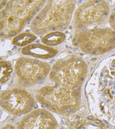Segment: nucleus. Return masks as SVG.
<instances>
[{"label": "nucleus", "instance_id": "12", "mask_svg": "<svg viewBox=\"0 0 115 129\" xmlns=\"http://www.w3.org/2000/svg\"><path fill=\"white\" fill-rule=\"evenodd\" d=\"M65 35L61 32H53L45 35L42 39L43 44L47 46H56L64 42Z\"/></svg>", "mask_w": 115, "mask_h": 129}, {"label": "nucleus", "instance_id": "6", "mask_svg": "<svg viewBox=\"0 0 115 129\" xmlns=\"http://www.w3.org/2000/svg\"><path fill=\"white\" fill-rule=\"evenodd\" d=\"M15 73L20 81L25 86H33L42 82L50 74L49 64L37 59L20 58L16 62Z\"/></svg>", "mask_w": 115, "mask_h": 129}, {"label": "nucleus", "instance_id": "15", "mask_svg": "<svg viewBox=\"0 0 115 129\" xmlns=\"http://www.w3.org/2000/svg\"><path fill=\"white\" fill-rule=\"evenodd\" d=\"M109 23L111 26L115 31V10L110 15L109 17Z\"/></svg>", "mask_w": 115, "mask_h": 129}, {"label": "nucleus", "instance_id": "13", "mask_svg": "<svg viewBox=\"0 0 115 129\" xmlns=\"http://www.w3.org/2000/svg\"><path fill=\"white\" fill-rule=\"evenodd\" d=\"M36 39V36L34 34L29 32H24L15 36L13 40V44L17 46H27L35 41Z\"/></svg>", "mask_w": 115, "mask_h": 129}, {"label": "nucleus", "instance_id": "16", "mask_svg": "<svg viewBox=\"0 0 115 129\" xmlns=\"http://www.w3.org/2000/svg\"><path fill=\"white\" fill-rule=\"evenodd\" d=\"M2 129H15V128L14 127H13V126H11V125H7L5 127H4Z\"/></svg>", "mask_w": 115, "mask_h": 129}, {"label": "nucleus", "instance_id": "10", "mask_svg": "<svg viewBox=\"0 0 115 129\" xmlns=\"http://www.w3.org/2000/svg\"><path fill=\"white\" fill-rule=\"evenodd\" d=\"M55 48L42 45L40 44H32L23 47L22 53L26 55H30L35 58L49 59L54 57L57 53Z\"/></svg>", "mask_w": 115, "mask_h": 129}, {"label": "nucleus", "instance_id": "3", "mask_svg": "<svg viewBox=\"0 0 115 129\" xmlns=\"http://www.w3.org/2000/svg\"><path fill=\"white\" fill-rule=\"evenodd\" d=\"M75 1H49L30 24L34 34L43 35L66 29L70 23Z\"/></svg>", "mask_w": 115, "mask_h": 129}, {"label": "nucleus", "instance_id": "4", "mask_svg": "<svg viewBox=\"0 0 115 129\" xmlns=\"http://www.w3.org/2000/svg\"><path fill=\"white\" fill-rule=\"evenodd\" d=\"M74 43L86 53L103 54L115 48V31L109 28L84 31L75 38Z\"/></svg>", "mask_w": 115, "mask_h": 129}, {"label": "nucleus", "instance_id": "1", "mask_svg": "<svg viewBox=\"0 0 115 129\" xmlns=\"http://www.w3.org/2000/svg\"><path fill=\"white\" fill-rule=\"evenodd\" d=\"M87 73V64L79 57L72 56L59 60L49 74L53 84L40 89L35 95L36 100L56 114H73L81 105V88Z\"/></svg>", "mask_w": 115, "mask_h": 129}, {"label": "nucleus", "instance_id": "9", "mask_svg": "<svg viewBox=\"0 0 115 129\" xmlns=\"http://www.w3.org/2000/svg\"><path fill=\"white\" fill-rule=\"evenodd\" d=\"M57 122L50 112L37 109L28 114L19 123L18 129H55Z\"/></svg>", "mask_w": 115, "mask_h": 129}, {"label": "nucleus", "instance_id": "8", "mask_svg": "<svg viewBox=\"0 0 115 129\" xmlns=\"http://www.w3.org/2000/svg\"><path fill=\"white\" fill-rule=\"evenodd\" d=\"M109 8L104 1L86 2L77 9L74 18V26L81 28L102 23L107 17Z\"/></svg>", "mask_w": 115, "mask_h": 129}, {"label": "nucleus", "instance_id": "2", "mask_svg": "<svg viewBox=\"0 0 115 129\" xmlns=\"http://www.w3.org/2000/svg\"><path fill=\"white\" fill-rule=\"evenodd\" d=\"M45 1H9L1 9L0 34L2 38L15 37L41 9Z\"/></svg>", "mask_w": 115, "mask_h": 129}, {"label": "nucleus", "instance_id": "5", "mask_svg": "<svg viewBox=\"0 0 115 129\" xmlns=\"http://www.w3.org/2000/svg\"><path fill=\"white\" fill-rule=\"evenodd\" d=\"M97 91L101 111L115 124V65L101 72Z\"/></svg>", "mask_w": 115, "mask_h": 129}, {"label": "nucleus", "instance_id": "14", "mask_svg": "<svg viewBox=\"0 0 115 129\" xmlns=\"http://www.w3.org/2000/svg\"><path fill=\"white\" fill-rule=\"evenodd\" d=\"M13 72V68L10 62L2 61H1V84L6 82L9 80L10 75Z\"/></svg>", "mask_w": 115, "mask_h": 129}, {"label": "nucleus", "instance_id": "7", "mask_svg": "<svg viewBox=\"0 0 115 129\" xmlns=\"http://www.w3.org/2000/svg\"><path fill=\"white\" fill-rule=\"evenodd\" d=\"M0 103L4 109L16 116L29 114L36 106L35 101L29 92L18 88L1 92Z\"/></svg>", "mask_w": 115, "mask_h": 129}, {"label": "nucleus", "instance_id": "11", "mask_svg": "<svg viewBox=\"0 0 115 129\" xmlns=\"http://www.w3.org/2000/svg\"><path fill=\"white\" fill-rule=\"evenodd\" d=\"M73 125L75 129H111L102 121L95 119L92 117L77 119Z\"/></svg>", "mask_w": 115, "mask_h": 129}]
</instances>
